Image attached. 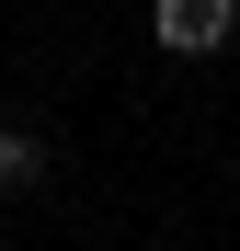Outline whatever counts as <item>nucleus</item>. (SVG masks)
Returning <instances> with one entry per match:
<instances>
[{"instance_id":"1","label":"nucleus","mask_w":240,"mask_h":251,"mask_svg":"<svg viewBox=\"0 0 240 251\" xmlns=\"http://www.w3.org/2000/svg\"><path fill=\"white\" fill-rule=\"evenodd\" d=\"M149 34L172 57H217L229 34H240V0H149Z\"/></svg>"},{"instance_id":"2","label":"nucleus","mask_w":240,"mask_h":251,"mask_svg":"<svg viewBox=\"0 0 240 251\" xmlns=\"http://www.w3.org/2000/svg\"><path fill=\"white\" fill-rule=\"evenodd\" d=\"M46 183V137L34 126H0V194H34Z\"/></svg>"}]
</instances>
